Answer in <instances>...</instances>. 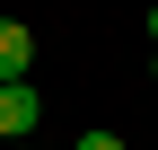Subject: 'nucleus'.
Masks as SVG:
<instances>
[{
  "instance_id": "7ed1b4c3",
  "label": "nucleus",
  "mask_w": 158,
  "mask_h": 150,
  "mask_svg": "<svg viewBox=\"0 0 158 150\" xmlns=\"http://www.w3.org/2000/svg\"><path fill=\"white\" fill-rule=\"evenodd\" d=\"M70 150H123V141H114V133H79Z\"/></svg>"
},
{
  "instance_id": "423d86ee",
  "label": "nucleus",
  "mask_w": 158,
  "mask_h": 150,
  "mask_svg": "<svg viewBox=\"0 0 158 150\" xmlns=\"http://www.w3.org/2000/svg\"><path fill=\"white\" fill-rule=\"evenodd\" d=\"M149 53H158V44H149ZM149 80H158V62H149Z\"/></svg>"
},
{
  "instance_id": "39448f33",
  "label": "nucleus",
  "mask_w": 158,
  "mask_h": 150,
  "mask_svg": "<svg viewBox=\"0 0 158 150\" xmlns=\"http://www.w3.org/2000/svg\"><path fill=\"white\" fill-rule=\"evenodd\" d=\"M9 150H35V141H9Z\"/></svg>"
},
{
  "instance_id": "f03ea898",
  "label": "nucleus",
  "mask_w": 158,
  "mask_h": 150,
  "mask_svg": "<svg viewBox=\"0 0 158 150\" xmlns=\"http://www.w3.org/2000/svg\"><path fill=\"white\" fill-rule=\"evenodd\" d=\"M27 62H35V35L18 18H0V80H27Z\"/></svg>"
},
{
  "instance_id": "20e7f679",
  "label": "nucleus",
  "mask_w": 158,
  "mask_h": 150,
  "mask_svg": "<svg viewBox=\"0 0 158 150\" xmlns=\"http://www.w3.org/2000/svg\"><path fill=\"white\" fill-rule=\"evenodd\" d=\"M149 44H158V0H149Z\"/></svg>"
},
{
  "instance_id": "f257e3e1",
  "label": "nucleus",
  "mask_w": 158,
  "mask_h": 150,
  "mask_svg": "<svg viewBox=\"0 0 158 150\" xmlns=\"http://www.w3.org/2000/svg\"><path fill=\"white\" fill-rule=\"evenodd\" d=\"M35 124H44V97L27 80H0V141H27Z\"/></svg>"
}]
</instances>
